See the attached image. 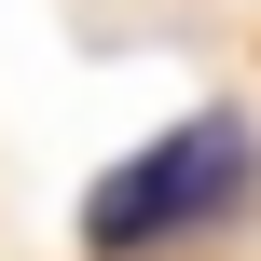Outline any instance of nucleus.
Here are the masks:
<instances>
[{
  "instance_id": "nucleus-1",
  "label": "nucleus",
  "mask_w": 261,
  "mask_h": 261,
  "mask_svg": "<svg viewBox=\"0 0 261 261\" xmlns=\"http://www.w3.org/2000/svg\"><path fill=\"white\" fill-rule=\"evenodd\" d=\"M261 193V138L234 110H193V124H165L138 165H110L96 193H83V248L96 261H138V248H179V234H206V220H234Z\"/></svg>"
}]
</instances>
